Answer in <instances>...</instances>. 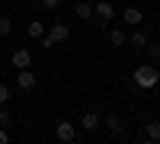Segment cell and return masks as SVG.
Masks as SVG:
<instances>
[{"label":"cell","instance_id":"cb8c5ba5","mask_svg":"<svg viewBox=\"0 0 160 144\" xmlns=\"http://www.w3.org/2000/svg\"><path fill=\"white\" fill-rule=\"evenodd\" d=\"M35 144H45V141H35Z\"/></svg>","mask_w":160,"mask_h":144},{"label":"cell","instance_id":"5bb4252c","mask_svg":"<svg viewBox=\"0 0 160 144\" xmlns=\"http://www.w3.org/2000/svg\"><path fill=\"white\" fill-rule=\"evenodd\" d=\"M13 125V112L10 109H0V128H10Z\"/></svg>","mask_w":160,"mask_h":144},{"label":"cell","instance_id":"603a6c76","mask_svg":"<svg viewBox=\"0 0 160 144\" xmlns=\"http://www.w3.org/2000/svg\"><path fill=\"white\" fill-rule=\"evenodd\" d=\"M71 144H80V141H77V138H74V141H71Z\"/></svg>","mask_w":160,"mask_h":144},{"label":"cell","instance_id":"277c9868","mask_svg":"<svg viewBox=\"0 0 160 144\" xmlns=\"http://www.w3.org/2000/svg\"><path fill=\"white\" fill-rule=\"evenodd\" d=\"M93 13H96V19H99V22H109V19L115 16V7L109 3V0H99V3L93 7Z\"/></svg>","mask_w":160,"mask_h":144},{"label":"cell","instance_id":"ac0fdd59","mask_svg":"<svg viewBox=\"0 0 160 144\" xmlns=\"http://www.w3.org/2000/svg\"><path fill=\"white\" fill-rule=\"evenodd\" d=\"M38 42H42V48H45V51H48V48H55V38H51V35H42Z\"/></svg>","mask_w":160,"mask_h":144},{"label":"cell","instance_id":"484cf974","mask_svg":"<svg viewBox=\"0 0 160 144\" xmlns=\"http://www.w3.org/2000/svg\"><path fill=\"white\" fill-rule=\"evenodd\" d=\"M154 144H160V141H154Z\"/></svg>","mask_w":160,"mask_h":144},{"label":"cell","instance_id":"d4e9b609","mask_svg":"<svg viewBox=\"0 0 160 144\" xmlns=\"http://www.w3.org/2000/svg\"><path fill=\"white\" fill-rule=\"evenodd\" d=\"M154 3H160V0H154Z\"/></svg>","mask_w":160,"mask_h":144},{"label":"cell","instance_id":"3957f363","mask_svg":"<svg viewBox=\"0 0 160 144\" xmlns=\"http://www.w3.org/2000/svg\"><path fill=\"white\" fill-rule=\"evenodd\" d=\"M10 61H13V67H16V71H26V67L32 64V51H29V48H16Z\"/></svg>","mask_w":160,"mask_h":144},{"label":"cell","instance_id":"6da1fadb","mask_svg":"<svg viewBox=\"0 0 160 144\" xmlns=\"http://www.w3.org/2000/svg\"><path fill=\"white\" fill-rule=\"evenodd\" d=\"M131 80H135L138 90H154V87L160 83V71L151 67V64H138L135 74H131Z\"/></svg>","mask_w":160,"mask_h":144},{"label":"cell","instance_id":"9c48e42d","mask_svg":"<svg viewBox=\"0 0 160 144\" xmlns=\"http://www.w3.org/2000/svg\"><path fill=\"white\" fill-rule=\"evenodd\" d=\"M128 42L135 45V48H148L151 38H148V32H128Z\"/></svg>","mask_w":160,"mask_h":144},{"label":"cell","instance_id":"9a60e30c","mask_svg":"<svg viewBox=\"0 0 160 144\" xmlns=\"http://www.w3.org/2000/svg\"><path fill=\"white\" fill-rule=\"evenodd\" d=\"M10 29H13V22H10L7 16H0V38H3V35H10Z\"/></svg>","mask_w":160,"mask_h":144},{"label":"cell","instance_id":"7402d4cb","mask_svg":"<svg viewBox=\"0 0 160 144\" xmlns=\"http://www.w3.org/2000/svg\"><path fill=\"white\" fill-rule=\"evenodd\" d=\"M141 144H154V141H151V138H144V141H141Z\"/></svg>","mask_w":160,"mask_h":144},{"label":"cell","instance_id":"d6986e66","mask_svg":"<svg viewBox=\"0 0 160 144\" xmlns=\"http://www.w3.org/2000/svg\"><path fill=\"white\" fill-rule=\"evenodd\" d=\"M148 51H151V58H160V45L157 42H148Z\"/></svg>","mask_w":160,"mask_h":144},{"label":"cell","instance_id":"7a4b0ae2","mask_svg":"<svg viewBox=\"0 0 160 144\" xmlns=\"http://www.w3.org/2000/svg\"><path fill=\"white\" fill-rule=\"evenodd\" d=\"M55 138H58L61 144H71V141L77 138V125H74V122H68V119H64V122H58V128H55Z\"/></svg>","mask_w":160,"mask_h":144},{"label":"cell","instance_id":"e0dca14e","mask_svg":"<svg viewBox=\"0 0 160 144\" xmlns=\"http://www.w3.org/2000/svg\"><path fill=\"white\" fill-rule=\"evenodd\" d=\"M106 128H109V132H118V115H106Z\"/></svg>","mask_w":160,"mask_h":144},{"label":"cell","instance_id":"4fadbf2b","mask_svg":"<svg viewBox=\"0 0 160 144\" xmlns=\"http://www.w3.org/2000/svg\"><path fill=\"white\" fill-rule=\"evenodd\" d=\"M144 135H148L151 141H160V122H148V128H144Z\"/></svg>","mask_w":160,"mask_h":144},{"label":"cell","instance_id":"8992f818","mask_svg":"<svg viewBox=\"0 0 160 144\" xmlns=\"http://www.w3.org/2000/svg\"><path fill=\"white\" fill-rule=\"evenodd\" d=\"M48 35L55 38V45H61V42H68V38H71V29H68L64 22H55V26L48 29Z\"/></svg>","mask_w":160,"mask_h":144},{"label":"cell","instance_id":"ba28073f","mask_svg":"<svg viewBox=\"0 0 160 144\" xmlns=\"http://www.w3.org/2000/svg\"><path fill=\"white\" fill-rule=\"evenodd\" d=\"M80 128H83V132H96L99 128V115L96 112H83L80 115Z\"/></svg>","mask_w":160,"mask_h":144},{"label":"cell","instance_id":"30bf717a","mask_svg":"<svg viewBox=\"0 0 160 144\" xmlns=\"http://www.w3.org/2000/svg\"><path fill=\"white\" fill-rule=\"evenodd\" d=\"M26 35H29V38H42V35H45V26L38 22V19H32L29 29H26Z\"/></svg>","mask_w":160,"mask_h":144},{"label":"cell","instance_id":"44dd1931","mask_svg":"<svg viewBox=\"0 0 160 144\" xmlns=\"http://www.w3.org/2000/svg\"><path fill=\"white\" fill-rule=\"evenodd\" d=\"M0 144H10V132L7 128H0Z\"/></svg>","mask_w":160,"mask_h":144},{"label":"cell","instance_id":"8fae6325","mask_svg":"<svg viewBox=\"0 0 160 144\" xmlns=\"http://www.w3.org/2000/svg\"><path fill=\"white\" fill-rule=\"evenodd\" d=\"M125 42H128V32H122V29H112L109 32V45L118 48V45H125Z\"/></svg>","mask_w":160,"mask_h":144},{"label":"cell","instance_id":"ffe728a7","mask_svg":"<svg viewBox=\"0 0 160 144\" xmlns=\"http://www.w3.org/2000/svg\"><path fill=\"white\" fill-rule=\"evenodd\" d=\"M58 3H61V0H42V7H45V10H58Z\"/></svg>","mask_w":160,"mask_h":144},{"label":"cell","instance_id":"7c38bea8","mask_svg":"<svg viewBox=\"0 0 160 144\" xmlns=\"http://www.w3.org/2000/svg\"><path fill=\"white\" fill-rule=\"evenodd\" d=\"M74 13H77V19H90L93 16V3H77Z\"/></svg>","mask_w":160,"mask_h":144},{"label":"cell","instance_id":"5b68a950","mask_svg":"<svg viewBox=\"0 0 160 144\" xmlns=\"http://www.w3.org/2000/svg\"><path fill=\"white\" fill-rule=\"evenodd\" d=\"M141 16H144V13H141L138 7H125V10H122V22L131 26V29H135V26H141Z\"/></svg>","mask_w":160,"mask_h":144},{"label":"cell","instance_id":"52a82bcc","mask_svg":"<svg viewBox=\"0 0 160 144\" xmlns=\"http://www.w3.org/2000/svg\"><path fill=\"white\" fill-rule=\"evenodd\" d=\"M35 83H38V80H35V74H32L29 67L19 71V77H16V87H19V90H35Z\"/></svg>","mask_w":160,"mask_h":144},{"label":"cell","instance_id":"2e32d148","mask_svg":"<svg viewBox=\"0 0 160 144\" xmlns=\"http://www.w3.org/2000/svg\"><path fill=\"white\" fill-rule=\"evenodd\" d=\"M7 102H10V87L0 83V106H7Z\"/></svg>","mask_w":160,"mask_h":144}]
</instances>
